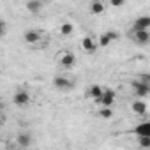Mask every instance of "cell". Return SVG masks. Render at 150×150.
<instances>
[{"mask_svg": "<svg viewBox=\"0 0 150 150\" xmlns=\"http://www.w3.org/2000/svg\"><path fill=\"white\" fill-rule=\"evenodd\" d=\"M96 115L99 118H103V120H110L113 117V108H110V106H99L97 111H96Z\"/></svg>", "mask_w": 150, "mask_h": 150, "instance_id": "16", "label": "cell"}, {"mask_svg": "<svg viewBox=\"0 0 150 150\" xmlns=\"http://www.w3.org/2000/svg\"><path fill=\"white\" fill-rule=\"evenodd\" d=\"M131 87H132L136 97H146V96L150 94V85L145 83V81H141V80H134V81L131 83Z\"/></svg>", "mask_w": 150, "mask_h": 150, "instance_id": "6", "label": "cell"}, {"mask_svg": "<svg viewBox=\"0 0 150 150\" xmlns=\"http://www.w3.org/2000/svg\"><path fill=\"white\" fill-rule=\"evenodd\" d=\"M58 32H60V35H62V37H71V35L74 34V25H72L71 21H64V23L60 25Z\"/></svg>", "mask_w": 150, "mask_h": 150, "instance_id": "15", "label": "cell"}, {"mask_svg": "<svg viewBox=\"0 0 150 150\" xmlns=\"http://www.w3.org/2000/svg\"><path fill=\"white\" fill-rule=\"evenodd\" d=\"M97 41L92 37V35H85L83 39H81V50L85 51V53H96L97 51Z\"/></svg>", "mask_w": 150, "mask_h": 150, "instance_id": "8", "label": "cell"}, {"mask_svg": "<svg viewBox=\"0 0 150 150\" xmlns=\"http://www.w3.org/2000/svg\"><path fill=\"white\" fill-rule=\"evenodd\" d=\"M4 122H6V118H4L2 115H0V127H2V125H4Z\"/></svg>", "mask_w": 150, "mask_h": 150, "instance_id": "22", "label": "cell"}, {"mask_svg": "<svg viewBox=\"0 0 150 150\" xmlns=\"http://www.w3.org/2000/svg\"><path fill=\"white\" fill-rule=\"evenodd\" d=\"M103 90H104V88H103L101 85H92V87H90V88L87 90V94H88V97H90V99H92L94 103H97V99L101 97Z\"/></svg>", "mask_w": 150, "mask_h": 150, "instance_id": "17", "label": "cell"}, {"mask_svg": "<svg viewBox=\"0 0 150 150\" xmlns=\"http://www.w3.org/2000/svg\"><path fill=\"white\" fill-rule=\"evenodd\" d=\"M118 39V32H115V30H108V32H103L99 37H97V46H101V48H108L111 42H115Z\"/></svg>", "mask_w": 150, "mask_h": 150, "instance_id": "3", "label": "cell"}, {"mask_svg": "<svg viewBox=\"0 0 150 150\" xmlns=\"http://www.w3.org/2000/svg\"><path fill=\"white\" fill-rule=\"evenodd\" d=\"M16 143H18V146L27 148V146L32 145V136H30L28 132H20V134L16 136Z\"/></svg>", "mask_w": 150, "mask_h": 150, "instance_id": "14", "label": "cell"}, {"mask_svg": "<svg viewBox=\"0 0 150 150\" xmlns=\"http://www.w3.org/2000/svg\"><path fill=\"white\" fill-rule=\"evenodd\" d=\"M41 32L35 30V28H30L23 34V41L28 44V46H39V41H41Z\"/></svg>", "mask_w": 150, "mask_h": 150, "instance_id": "7", "label": "cell"}, {"mask_svg": "<svg viewBox=\"0 0 150 150\" xmlns=\"http://www.w3.org/2000/svg\"><path fill=\"white\" fill-rule=\"evenodd\" d=\"M146 103L145 101H134L132 104H131V111L134 113V115H138V117H145L146 115Z\"/></svg>", "mask_w": 150, "mask_h": 150, "instance_id": "12", "label": "cell"}, {"mask_svg": "<svg viewBox=\"0 0 150 150\" xmlns=\"http://www.w3.org/2000/svg\"><path fill=\"white\" fill-rule=\"evenodd\" d=\"M150 28V16H139L132 23V30H148Z\"/></svg>", "mask_w": 150, "mask_h": 150, "instance_id": "11", "label": "cell"}, {"mask_svg": "<svg viewBox=\"0 0 150 150\" xmlns=\"http://www.w3.org/2000/svg\"><path fill=\"white\" fill-rule=\"evenodd\" d=\"M53 87L57 90H71L72 88V81L67 76H55L53 78Z\"/></svg>", "mask_w": 150, "mask_h": 150, "instance_id": "9", "label": "cell"}, {"mask_svg": "<svg viewBox=\"0 0 150 150\" xmlns=\"http://www.w3.org/2000/svg\"><path fill=\"white\" fill-rule=\"evenodd\" d=\"M138 143L141 148H150V136H138Z\"/></svg>", "mask_w": 150, "mask_h": 150, "instance_id": "19", "label": "cell"}, {"mask_svg": "<svg viewBox=\"0 0 150 150\" xmlns=\"http://www.w3.org/2000/svg\"><path fill=\"white\" fill-rule=\"evenodd\" d=\"M131 39L138 46H146L150 42V32L148 30H132L131 32Z\"/></svg>", "mask_w": 150, "mask_h": 150, "instance_id": "5", "label": "cell"}, {"mask_svg": "<svg viewBox=\"0 0 150 150\" xmlns=\"http://www.w3.org/2000/svg\"><path fill=\"white\" fill-rule=\"evenodd\" d=\"M30 101H32V96H30L28 90H16V92L13 94V104L18 106V108H25V106H28Z\"/></svg>", "mask_w": 150, "mask_h": 150, "instance_id": "1", "label": "cell"}, {"mask_svg": "<svg viewBox=\"0 0 150 150\" xmlns=\"http://www.w3.org/2000/svg\"><path fill=\"white\" fill-rule=\"evenodd\" d=\"M44 7V2L42 0H27V4H25V9L30 13V14H39Z\"/></svg>", "mask_w": 150, "mask_h": 150, "instance_id": "10", "label": "cell"}, {"mask_svg": "<svg viewBox=\"0 0 150 150\" xmlns=\"http://www.w3.org/2000/svg\"><path fill=\"white\" fill-rule=\"evenodd\" d=\"M6 34H7V23L0 18V37H4Z\"/></svg>", "mask_w": 150, "mask_h": 150, "instance_id": "21", "label": "cell"}, {"mask_svg": "<svg viewBox=\"0 0 150 150\" xmlns=\"http://www.w3.org/2000/svg\"><path fill=\"white\" fill-rule=\"evenodd\" d=\"M115 101H117V92H115L113 88H104L96 104H97V106H110V108H113Z\"/></svg>", "mask_w": 150, "mask_h": 150, "instance_id": "2", "label": "cell"}, {"mask_svg": "<svg viewBox=\"0 0 150 150\" xmlns=\"http://www.w3.org/2000/svg\"><path fill=\"white\" fill-rule=\"evenodd\" d=\"M108 6H110V7H115V9H118V7L125 6V0H108Z\"/></svg>", "mask_w": 150, "mask_h": 150, "instance_id": "20", "label": "cell"}, {"mask_svg": "<svg viewBox=\"0 0 150 150\" xmlns=\"http://www.w3.org/2000/svg\"><path fill=\"white\" fill-rule=\"evenodd\" d=\"M104 11H106V4L103 2V0H94V2L90 4V14H94V16H101Z\"/></svg>", "mask_w": 150, "mask_h": 150, "instance_id": "13", "label": "cell"}, {"mask_svg": "<svg viewBox=\"0 0 150 150\" xmlns=\"http://www.w3.org/2000/svg\"><path fill=\"white\" fill-rule=\"evenodd\" d=\"M74 64H76V55L72 51H62L58 55V65L62 69H71Z\"/></svg>", "mask_w": 150, "mask_h": 150, "instance_id": "4", "label": "cell"}, {"mask_svg": "<svg viewBox=\"0 0 150 150\" xmlns=\"http://www.w3.org/2000/svg\"><path fill=\"white\" fill-rule=\"evenodd\" d=\"M134 134H136V136H150V124H148V122L138 124L136 129H134Z\"/></svg>", "mask_w": 150, "mask_h": 150, "instance_id": "18", "label": "cell"}]
</instances>
